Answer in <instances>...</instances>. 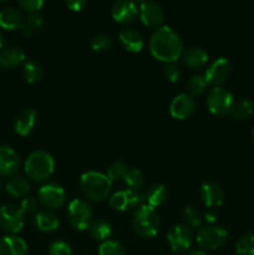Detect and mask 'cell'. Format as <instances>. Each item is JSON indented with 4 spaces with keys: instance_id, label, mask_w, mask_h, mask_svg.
<instances>
[{
    "instance_id": "7402d4cb",
    "label": "cell",
    "mask_w": 254,
    "mask_h": 255,
    "mask_svg": "<svg viewBox=\"0 0 254 255\" xmlns=\"http://www.w3.org/2000/svg\"><path fill=\"white\" fill-rule=\"evenodd\" d=\"M182 62L191 69H199L208 62V54L202 47H188L182 54Z\"/></svg>"
},
{
    "instance_id": "7a4b0ae2",
    "label": "cell",
    "mask_w": 254,
    "mask_h": 255,
    "mask_svg": "<svg viewBox=\"0 0 254 255\" xmlns=\"http://www.w3.org/2000/svg\"><path fill=\"white\" fill-rule=\"evenodd\" d=\"M112 188V182L107 174L97 171L85 172L80 178V189L86 198L100 202L107 198Z\"/></svg>"
},
{
    "instance_id": "1f68e13d",
    "label": "cell",
    "mask_w": 254,
    "mask_h": 255,
    "mask_svg": "<svg viewBox=\"0 0 254 255\" xmlns=\"http://www.w3.org/2000/svg\"><path fill=\"white\" fill-rule=\"evenodd\" d=\"M236 252L238 255H254V234H243L237 241Z\"/></svg>"
},
{
    "instance_id": "8fae6325",
    "label": "cell",
    "mask_w": 254,
    "mask_h": 255,
    "mask_svg": "<svg viewBox=\"0 0 254 255\" xmlns=\"http://www.w3.org/2000/svg\"><path fill=\"white\" fill-rule=\"evenodd\" d=\"M232 74V64L227 57H218L214 60L207 70L204 71V77H206L208 85L214 86H221L227 80L229 79Z\"/></svg>"
},
{
    "instance_id": "bcb514c9",
    "label": "cell",
    "mask_w": 254,
    "mask_h": 255,
    "mask_svg": "<svg viewBox=\"0 0 254 255\" xmlns=\"http://www.w3.org/2000/svg\"><path fill=\"white\" fill-rule=\"evenodd\" d=\"M253 138H254V127H253Z\"/></svg>"
},
{
    "instance_id": "f35d334b",
    "label": "cell",
    "mask_w": 254,
    "mask_h": 255,
    "mask_svg": "<svg viewBox=\"0 0 254 255\" xmlns=\"http://www.w3.org/2000/svg\"><path fill=\"white\" fill-rule=\"evenodd\" d=\"M17 5L29 14H37L39 10H41V7L44 6V1L42 0H19Z\"/></svg>"
},
{
    "instance_id": "52a82bcc",
    "label": "cell",
    "mask_w": 254,
    "mask_h": 255,
    "mask_svg": "<svg viewBox=\"0 0 254 255\" xmlns=\"http://www.w3.org/2000/svg\"><path fill=\"white\" fill-rule=\"evenodd\" d=\"M228 234L226 229L218 226L201 227L196 234V242L201 249L216 251L226 244Z\"/></svg>"
},
{
    "instance_id": "74e56055",
    "label": "cell",
    "mask_w": 254,
    "mask_h": 255,
    "mask_svg": "<svg viewBox=\"0 0 254 255\" xmlns=\"http://www.w3.org/2000/svg\"><path fill=\"white\" fill-rule=\"evenodd\" d=\"M50 255H72V249L66 242L56 241L50 244L49 247Z\"/></svg>"
},
{
    "instance_id": "3957f363",
    "label": "cell",
    "mask_w": 254,
    "mask_h": 255,
    "mask_svg": "<svg viewBox=\"0 0 254 255\" xmlns=\"http://www.w3.org/2000/svg\"><path fill=\"white\" fill-rule=\"evenodd\" d=\"M25 173L30 179L35 182H44L52 176L55 169L54 157L46 151L31 152L26 157L24 163Z\"/></svg>"
},
{
    "instance_id": "ba28073f",
    "label": "cell",
    "mask_w": 254,
    "mask_h": 255,
    "mask_svg": "<svg viewBox=\"0 0 254 255\" xmlns=\"http://www.w3.org/2000/svg\"><path fill=\"white\" fill-rule=\"evenodd\" d=\"M25 223V213L20 207L14 204H4L0 207V228L6 233L15 236Z\"/></svg>"
},
{
    "instance_id": "7bdbcfd3",
    "label": "cell",
    "mask_w": 254,
    "mask_h": 255,
    "mask_svg": "<svg viewBox=\"0 0 254 255\" xmlns=\"http://www.w3.org/2000/svg\"><path fill=\"white\" fill-rule=\"evenodd\" d=\"M217 218H218V214H217V212L214 211V209H207V211L204 212L203 219L207 222V223L213 224L214 222L217 221Z\"/></svg>"
},
{
    "instance_id": "ac0fdd59",
    "label": "cell",
    "mask_w": 254,
    "mask_h": 255,
    "mask_svg": "<svg viewBox=\"0 0 254 255\" xmlns=\"http://www.w3.org/2000/svg\"><path fill=\"white\" fill-rule=\"evenodd\" d=\"M37 112L32 109L24 110L16 116L14 122V129L19 136H29L37 124Z\"/></svg>"
},
{
    "instance_id": "484cf974",
    "label": "cell",
    "mask_w": 254,
    "mask_h": 255,
    "mask_svg": "<svg viewBox=\"0 0 254 255\" xmlns=\"http://www.w3.org/2000/svg\"><path fill=\"white\" fill-rule=\"evenodd\" d=\"M5 189L11 197H15V198L24 197L25 198V196L31 191V184L24 177H14L7 182Z\"/></svg>"
},
{
    "instance_id": "ffe728a7",
    "label": "cell",
    "mask_w": 254,
    "mask_h": 255,
    "mask_svg": "<svg viewBox=\"0 0 254 255\" xmlns=\"http://www.w3.org/2000/svg\"><path fill=\"white\" fill-rule=\"evenodd\" d=\"M0 255H27V244L21 237L9 236L0 239Z\"/></svg>"
},
{
    "instance_id": "4316f807",
    "label": "cell",
    "mask_w": 254,
    "mask_h": 255,
    "mask_svg": "<svg viewBox=\"0 0 254 255\" xmlns=\"http://www.w3.org/2000/svg\"><path fill=\"white\" fill-rule=\"evenodd\" d=\"M89 233L96 241L106 242L112 234V227L109 222L104 219H96L92 221L91 226L89 227Z\"/></svg>"
},
{
    "instance_id": "5b68a950",
    "label": "cell",
    "mask_w": 254,
    "mask_h": 255,
    "mask_svg": "<svg viewBox=\"0 0 254 255\" xmlns=\"http://www.w3.org/2000/svg\"><path fill=\"white\" fill-rule=\"evenodd\" d=\"M91 206L84 199H74L67 207V219L72 228L77 231H86L92 223Z\"/></svg>"
},
{
    "instance_id": "cb8c5ba5",
    "label": "cell",
    "mask_w": 254,
    "mask_h": 255,
    "mask_svg": "<svg viewBox=\"0 0 254 255\" xmlns=\"http://www.w3.org/2000/svg\"><path fill=\"white\" fill-rule=\"evenodd\" d=\"M34 222L36 228L41 232H54L60 226L59 217L52 211H49V209L37 212L35 214Z\"/></svg>"
},
{
    "instance_id": "d6986e66",
    "label": "cell",
    "mask_w": 254,
    "mask_h": 255,
    "mask_svg": "<svg viewBox=\"0 0 254 255\" xmlns=\"http://www.w3.org/2000/svg\"><path fill=\"white\" fill-rule=\"evenodd\" d=\"M119 40L127 51L139 52L144 46V39L141 32L131 27L122 29L119 32Z\"/></svg>"
},
{
    "instance_id": "e575fe53",
    "label": "cell",
    "mask_w": 254,
    "mask_h": 255,
    "mask_svg": "<svg viewBox=\"0 0 254 255\" xmlns=\"http://www.w3.org/2000/svg\"><path fill=\"white\" fill-rule=\"evenodd\" d=\"M112 44H114L112 37L110 36V35L104 34V32L95 35V36L91 39V47L92 50L96 52L109 51V50L112 47Z\"/></svg>"
},
{
    "instance_id": "e0dca14e",
    "label": "cell",
    "mask_w": 254,
    "mask_h": 255,
    "mask_svg": "<svg viewBox=\"0 0 254 255\" xmlns=\"http://www.w3.org/2000/svg\"><path fill=\"white\" fill-rule=\"evenodd\" d=\"M201 199L208 209L222 206L224 201V192L216 182H206L201 187Z\"/></svg>"
},
{
    "instance_id": "30bf717a",
    "label": "cell",
    "mask_w": 254,
    "mask_h": 255,
    "mask_svg": "<svg viewBox=\"0 0 254 255\" xmlns=\"http://www.w3.org/2000/svg\"><path fill=\"white\" fill-rule=\"evenodd\" d=\"M37 201L49 209H57L66 202V192L60 184H44L37 192Z\"/></svg>"
},
{
    "instance_id": "ee69618b",
    "label": "cell",
    "mask_w": 254,
    "mask_h": 255,
    "mask_svg": "<svg viewBox=\"0 0 254 255\" xmlns=\"http://www.w3.org/2000/svg\"><path fill=\"white\" fill-rule=\"evenodd\" d=\"M188 255H207V253L203 251H193V252H191Z\"/></svg>"
},
{
    "instance_id": "2e32d148",
    "label": "cell",
    "mask_w": 254,
    "mask_h": 255,
    "mask_svg": "<svg viewBox=\"0 0 254 255\" xmlns=\"http://www.w3.org/2000/svg\"><path fill=\"white\" fill-rule=\"evenodd\" d=\"M20 156L9 146H0V176H14L20 168Z\"/></svg>"
},
{
    "instance_id": "f1b7e54d",
    "label": "cell",
    "mask_w": 254,
    "mask_h": 255,
    "mask_svg": "<svg viewBox=\"0 0 254 255\" xmlns=\"http://www.w3.org/2000/svg\"><path fill=\"white\" fill-rule=\"evenodd\" d=\"M42 26H44V17L39 12L37 14H29L25 17L24 24L21 26L22 34L26 37L34 36L41 30Z\"/></svg>"
},
{
    "instance_id": "4fadbf2b",
    "label": "cell",
    "mask_w": 254,
    "mask_h": 255,
    "mask_svg": "<svg viewBox=\"0 0 254 255\" xmlns=\"http://www.w3.org/2000/svg\"><path fill=\"white\" fill-rule=\"evenodd\" d=\"M138 15L141 21L148 27H156V29H158L163 24L164 12L162 10L161 5L154 1L139 2Z\"/></svg>"
},
{
    "instance_id": "6da1fadb",
    "label": "cell",
    "mask_w": 254,
    "mask_h": 255,
    "mask_svg": "<svg viewBox=\"0 0 254 255\" xmlns=\"http://www.w3.org/2000/svg\"><path fill=\"white\" fill-rule=\"evenodd\" d=\"M149 51L154 59L171 64L183 54V41L173 27L163 25L154 30L149 37Z\"/></svg>"
},
{
    "instance_id": "f6af8a7d",
    "label": "cell",
    "mask_w": 254,
    "mask_h": 255,
    "mask_svg": "<svg viewBox=\"0 0 254 255\" xmlns=\"http://www.w3.org/2000/svg\"><path fill=\"white\" fill-rule=\"evenodd\" d=\"M2 44H4V37H2V35H1V32H0V49H1V46H2Z\"/></svg>"
},
{
    "instance_id": "5bb4252c",
    "label": "cell",
    "mask_w": 254,
    "mask_h": 255,
    "mask_svg": "<svg viewBox=\"0 0 254 255\" xmlns=\"http://www.w3.org/2000/svg\"><path fill=\"white\" fill-rule=\"evenodd\" d=\"M197 102L189 94H179L169 104V114L176 120H184L196 111Z\"/></svg>"
},
{
    "instance_id": "9a60e30c",
    "label": "cell",
    "mask_w": 254,
    "mask_h": 255,
    "mask_svg": "<svg viewBox=\"0 0 254 255\" xmlns=\"http://www.w3.org/2000/svg\"><path fill=\"white\" fill-rule=\"evenodd\" d=\"M138 15V7L131 0H117L111 6V16L122 25L129 24Z\"/></svg>"
},
{
    "instance_id": "60d3db41",
    "label": "cell",
    "mask_w": 254,
    "mask_h": 255,
    "mask_svg": "<svg viewBox=\"0 0 254 255\" xmlns=\"http://www.w3.org/2000/svg\"><path fill=\"white\" fill-rule=\"evenodd\" d=\"M39 208V201L34 197H25L20 203V209L24 213H34Z\"/></svg>"
},
{
    "instance_id": "83f0119b",
    "label": "cell",
    "mask_w": 254,
    "mask_h": 255,
    "mask_svg": "<svg viewBox=\"0 0 254 255\" xmlns=\"http://www.w3.org/2000/svg\"><path fill=\"white\" fill-rule=\"evenodd\" d=\"M254 112V102L249 99H241L234 101L229 114L237 120H244L252 116Z\"/></svg>"
},
{
    "instance_id": "ab89813d",
    "label": "cell",
    "mask_w": 254,
    "mask_h": 255,
    "mask_svg": "<svg viewBox=\"0 0 254 255\" xmlns=\"http://www.w3.org/2000/svg\"><path fill=\"white\" fill-rule=\"evenodd\" d=\"M163 74L164 76H166V79L168 80V81L173 82V84L178 82L179 79H181V70H179V66L176 64V62L166 64V66H164V70H163Z\"/></svg>"
},
{
    "instance_id": "f546056e",
    "label": "cell",
    "mask_w": 254,
    "mask_h": 255,
    "mask_svg": "<svg viewBox=\"0 0 254 255\" xmlns=\"http://www.w3.org/2000/svg\"><path fill=\"white\" fill-rule=\"evenodd\" d=\"M22 75H24V79L27 84H37V82L41 81L42 76H44V69L39 62L27 61L24 65Z\"/></svg>"
},
{
    "instance_id": "7dc6e473",
    "label": "cell",
    "mask_w": 254,
    "mask_h": 255,
    "mask_svg": "<svg viewBox=\"0 0 254 255\" xmlns=\"http://www.w3.org/2000/svg\"><path fill=\"white\" fill-rule=\"evenodd\" d=\"M0 187H1V179H0Z\"/></svg>"
},
{
    "instance_id": "603a6c76",
    "label": "cell",
    "mask_w": 254,
    "mask_h": 255,
    "mask_svg": "<svg viewBox=\"0 0 254 255\" xmlns=\"http://www.w3.org/2000/svg\"><path fill=\"white\" fill-rule=\"evenodd\" d=\"M25 59H26V55L20 47L9 46L0 51V65L6 69L19 66L25 61Z\"/></svg>"
},
{
    "instance_id": "836d02e7",
    "label": "cell",
    "mask_w": 254,
    "mask_h": 255,
    "mask_svg": "<svg viewBox=\"0 0 254 255\" xmlns=\"http://www.w3.org/2000/svg\"><path fill=\"white\" fill-rule=\"evenodd\" d=\"M208 86V82H207L206 77L203 74H196L192 75L189 77L188 82H187V89H188L189 95L193 96V95H199L203 92V90Z\"/></svg>"
},
{
    "instance_id": "d6a6232c",
    "label": "cell",
    "mask_w": 254,
    "mask_h": 255,
    "mask_svg": "<svg viewBox=\"0 0 254 255\" xmlns=\"http://www.w3.org/2000/svg\"><path fill=\"white\" fill-rule=\"evenodd\" d=\"M128 169L129 167L127 166L125 162L115 161L114 163L109 167V169H107V177H109L111 182L124 181Z\"/></svg>"
},
{
    "instance_id": "44dd1931",
    "label": "cell",
    "mask_w": 254,
    "mask_h": 255,
    "mask_svg": "<svg viewBox=\"0 0 254 255\" xmlns=\"http://www.w3.org/2000/svg\"><path fill=\"white\" fill-rule=\"evenodd\" d=\"M25 16L21 10L7 6L0 10V26L5 30L21 29Z\"/></svg>"
},
{
    "instance_id": "8992f818",
    "label": "cell",
    "mask_w": 254,
    "mask_h": 255,
    "mask_svg": "<svg viewBox=\"0 0 254 255\" xmlns=\"http://www.w3.org/2000/svg\"><path fill=\"white\" fill-rule=\"evenodd\" d=\"M206 104L211 114L216 116H224L231 112L232 106H233V94L222 86H214L207 94Z\"/></svg>"
},
{
    "instance_id": "7c38bea8",
    "label": "cell",
    "mask_w": 254,
    "mask_h": 255,
    "mask_svg": "<svg viewBox=\"0 0 254 255\" xmlns=\"http://www.w3.org/2000/svg\"><path fill=\"white\" fill-rule=\"evenodd\" d=\"M167 242L173 252L187 251L193 242V233L186 224H176L167 233Z\"/></svg>"
},
{
    "instance_id": "b9f144b4",
    "label": "cell",
    "mask_w": 254,
    "mask_h": 255,
    "mask_svg": "<svg viewBox=\"0 0 254 255\" xmlns=\"http://www.w3.org/2000/svg\"><path fill=\"white\" fill-rule=\"evenodd\" d=\"M65 5L72 11H81L87 5V1L86 0H67L65 1Z\"/></svg>"
},
{
    "instance_id": "277c9868",
    "label": "cell",
    "mask_w": 254,
    "mask_h": 255,
    "mask_svg": "<svg viewBox=\"0 0 254 255\" xmlns=\"http://www.w3.org/2000/svg\"><path fill=\"white\" fill-rule=\"evenodd\" d=\"M132 227L137 236L142 238H152L161 227V219L154 208L143 204L134 211L132 217Z\"/></svg>"
},
{
    "instance_id": "d4e9b609",
    "label": "cell",
    "mask_w": 254,
    "mask_h": 255,
    "mask_svg": "<svg viewBox=\"0 0 254 255\" xmlns=\"http://www.w3.org/2000/svg\"><path fill=\"white\" fill-rule=\"evenodd\" d=\"M167 197H168V192H167L166 187L161 183H156L152 184L147 189V193L144 196V198H146L147 206L152 207V208H156V207L162 206L166 202Z\"/></svg>"
},
{
    "instance_id": "4dcf8cb0",
    "label": "cell",
    "mask_w": 254,
    "mask_h": 255,
    "mask_svg": "<svg viewBox=\"0 0 254 255\" xmlns=\"http://www.w3.org/2000/svg\"><path fill=\"white\" fill-rule=\"evenodd\" d=\"M124 182L129 189H132V191H139V189L142 188V186H143L144 182L143 173H142L141 169L138 168H129L126 177H125Z\"/></svg>"
},
{
    "instance_id": "d590c367",
    "label": "cell",
    "mask_w": 254,
    "mask_h": 255,
    "mask_svg": "<svg viewBox=\"0 0 254 255\" xmlns=\"http://www.w3.org/2000/svg\"><path fill=\"white\" fill-rule=\"evenodd\" d=\"M99 255H126V252L119 242L106 241L100 244Z\"/></svg>"
},
{
    "instance_id": "8d00e7d4",
    "label": "cell",
    "mask_w": 254,
    "mask_h": 255,
    "mask_svg": "<svg viewBox=\"0 0 254 255\" xmlns=\"http://www.w3.org/2000/svg\"><path fill=\"white\" fill-rule=\"evenodd\" d=\"M202 214L199 213L198 209L196 207L188 206L184 208L183 211V221L186 222L187 227H193V228H197V227L201 226L202 223Z\"/></svg>"
},
{
    "instance_id": "9c48e42d",
    "label": "cell",
    "mask_w": 254,
    "mask_h": 255,
    "mask_svg": "<svg viewBox=\"0 0 254 255\" xmlns=\"http://www.w3.org/2000/svg\"><path fill=\"white\" fill-rule=\"evenodd\" d=\"M146 202L143 194L139 191H132V189H126V191L115 192L109 199V203L115 211L125 212L128 209H137Z\"/></svg>"
}]
</instances>
